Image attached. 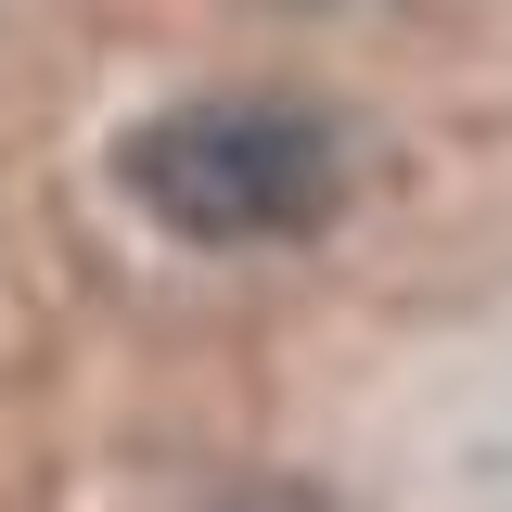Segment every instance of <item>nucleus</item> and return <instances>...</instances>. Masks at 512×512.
<instances>
[{
  "label": "nucleus",
  "instance_id": "obj_1",
  "mask_svg": "<svg viewBox=\"0 0 512 512\" xmlns=\"http://www.w3.org/2000/svg\"><path fill=\"white\" fill-rule=\"evenodd\" d=\"M128 192L141 218H167L180 244H295L333 218V128L295 103H180V116L128 128Z\"/></svg>",
  "mask_w": 512,
  "mask_h": 512
}]
</instances>
